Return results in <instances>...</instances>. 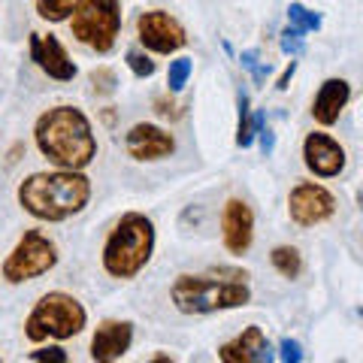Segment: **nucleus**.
I'll use <instances>...</instances> for the list:
<instances>
[{
	"label": "nucleus",
	"instance_id": "obj_13",
	"mask_svg": "<svg viewBox=\"0 0 363 363\" xmlns=\"http://www.w3.org/2000/svg\"><path fill=\"white\" fill-rule=\"evenodd\" d=\"M124 149H128L133 161H164V157L176 152V140H173V133L157 128V124L140 121L124 136Z\"/></svg>",
	"mask_w": 363,
	"mask_h": 363
},
{
	"label": "nucleus",
	"instance_id": "obj_2",
	"mask_svg": "<svg viewBox=\"0 0 363 363\" xmlns=\"http://www.w3.org/2000/svg\"><path fill=\"white\" fill-rule=\"evenodd\" d=\"M91 200V179L82 169L33 173L18 185V203L37 221H67Z\"/></svg>",
	"mask_w": 363,
	"mask_h": 363
},
{
	"label": "nucleus",
	"instance_id": "obj_21",
	"mask_svg": "<svg viewBox=\"0 0 363 363\" xmlns=\"http://www.w3.org/2000/svg\"><path fill=\"white\" fill-rule=\"evenodd\" d=\"M191 73H194V64H191V58H176V61H169L167 88H169V91H182V88L188 85Z\"/></svg>",
	"mask_w": 363,
	"mask_h": 363
},
{
	"label": "nucleus",
	"instance_id": "obj_25",
	"mask_svg": "<svg viewBox=\"0 0 363 363\" xmlns=\"http://www.w3.org/2000/svg\"><path fill=\"white\" fill-rule=\"evenodd\" d=\"M91 82H94V91L97 94H112L116 91V73L109 70V67H100V70H94L91 73Z\"/></svg>",
	"mask_w": 363,
	"mask_h": 363
},
{
	"label": "nucleus",
	"instance_id": "obj_22",
	"mask_svg": "<svg viewBox=\"0 0 363 363\" xmlns=\"http://www.w3.org/2000/svg\"><path fill=\"white\" fill-rule=\"evenodd\" d=\"M124 61H128L130 73H133L136 79H152V76H155V70H157V64H155V61H152L143 49H130L128 55H124Z\"/></svg>",
	"mask_w": 363,
	"mask_h": 363
},
{
	"label": "nucleus",
	"instance_id": "obj_8",
	"mask_svg": "<svg viewBox=\"0 0 363 363\" xmlns=\"http://www.w3.org/2000/svg\"><path fill=\"white\" fill-rule=\"evenodd\" d=\"M288 215L297 227L324 224L336 215V197L318 182H300L288 194Z\"/></svg>",
	"mask_w": 363,
	"mask_h": 363
},
{
	"label": "nucleus",
	"instance_id": "obj_24",
	"mask_svg": "<svg viewBox=\"0 0 363 363\" xmlns=\"http://www.w3.org/2000/svg\"><path fill=\"white\" fill-rule=\"evenodd\" d=\"M240 64H242V70L252 73V79H255L257 85H264V82H267L269 64H260V55H257V49H248V52H242V55H240Z\"/></svg>",
	"mask_w": 363,
	"mask_h": 363
},
{
	"label": "nucleus",
	"instance_id": "obj_5",
	"mask_svg": "<svg viewBox=\"0 0 363 363\" xmlns=\"http://www.w3.org/2000/svg\"><path fill=\"white\" fill-rule=\"evenodd\" d=\"M88 312L76 297L64 291H49L33 303V309L25 321V336L30 342H45V339H73L85 330Z\"/></svg>",
	"mask_w": 363,
	"mask_h": 363
},
{
	"label": "nucleus",
	"instance_id": "obj_7",
	"mask_svg": "<svg viewBox=\"0 0 363 363\" xmlns=\"http://www.w3.org/2000/svg\"><path fill=\"white\" fill-rule=\"evenodd\" d=\"M58 245L55 240H49L43 230H25L21 233V240L16 242V248L6 255L4 267V279L9 285H25L30 279H40L45 276L49 269L58 267Z\"/></svg>",
	"mask_w": 363,
	"mask_h": 363
},
{
	"label": "nucleus",
	"instance_id": "obj_9",
	"mask_svg": "<svg viewBox=\"0 0 363 363\" xmlns=\"http://www.w3.org/2000/svg\"><path fill=\"white\" fill-rule=\"evenodd\" d=\"M136 37H140L143 49L157 55H173L188 45V33L179 21L164 13V9H149L136 18Z\"/></svg>",
	"mask_w": 363,
	"mask_h": 363
},
{
	"label": "nucleus",
	"instance_id": "obj_11",
	"mask_svg": "<svg viewBox=\"0 0 363 363\" xmlns=\"http://www.w3.org/2000/svg\"><path fill=\"white\" fill-rule=\"evenodd\" d=\"M303 164L318 179H333L345 169V149L330 133L315 130L303 140Z\"/></svg>",
	"mask_w": 363,
	"mask_h": 363
},
{
	"label": "nucleus",
	"instance_id": "obj_3",
	"mask_svg": "<svg viewBox=\"0 0 363 363\" xmlns=\"http://www.w3.org/2000/svg\"><path fill=\"white\" fill-rule=\"evenodd\" d=\"M155 255V221L143 212H124L109 230L104 242V264L106 276L112 279H133L145 269Z\"/></svg>",
	"mask_w": 363,
	"mask_h": 363
},
{
	"label": "nucleus",
	"instance_id": "obj_18",
	"mask_svg": "<svg viewBox=\"0 0 363 363\" xmlns=\"http://www.w3.org/2000/svg\"><path fill=\"white\" fill-rule=\"evenodd\" d=\"M236 109H240V121H236V145L240 149H248L255 143V133H252V100H248L245 91L236 94Z\"/></svg>",
	"mask_w": 363,
	"mask_h": 363
},
{
	"label": "nucleus",
	"instance_id": "obj_19",
	"mask_svg": "<svg viewBox=\"0 0 363 363\" xmlns=\"http://www.w3.org/2000/svg\"><path fill=\"white\" fill-rule=\"evenodd\" d=\"M79 4H82V0H37L33 6H37V16L40 18L55 21V25H58V21H67V18L76 13Z\"/></svg>",
	"mask_w": 363,
	"mask_h": 363
},
{
	"label": "nucleus",
	"instance_id": "obj_6",
	"mask_svg": "<svg viewBox=\"0 0 363 363\" xmlns=\"http://www.w3.org/2000/svg\"><path fill=\"white\" fill-rule=\"evenodd\" d=\"M67 21H70L76 43L106 55L116 49L121 33V0H82Z\"/></svg>",
	"mask_w": 363,
	"mask_h": 363
},
{
	"label": "nucleus",
	"instance_id": "obj_27",
	"mask_svg": "<svg viewBox=\"0 0 363 363\" xmlns=\"http://www.w3.org/2000/svg\"><path fill=\"white\" fill-rule=\"evenodd\" d=\"M28 357L37 360V363H67V360H70L64 348H40V351H30Z\"/></svg>",
	"mask_w": 363,
	"mask_h": 363
},
{
	"label": "nucleus",
	"instance_id": "obj_1",
	"mask_svg": "<svg viewBox=\"0 0 363 363\" xmlns=\"http://www.w3.org/2000/svg\"><path fill=\"white\" fill-rule=\"evenodd\" d=\"M33 140L43 157L58 169H85L97 155V136L82 109L55 106L33 124Z\"/></svg>",
	"mask_w": 363,
	"mask_h": 363
},
{
	"label": "nucleus",
	"instance_id": "obj_15",
	"mask_svg": "<svg viewBox=\"0 0 363 363\" xmlns=\"http://www.w3.org/2000/svg\"><path fill=\"white\" fill-rule=\"evenodd\" d=\"M218 360H224V363H269L272 345L257 324H248L240 336L218 348Z\"/></svg>",
	"mask_w": 363,
	"mask_h": 363
},
{
	"label": "nucleus",
	"instance_id": "obj_16",
	"mask_svg": "<svg viewBox=\"0 0 363 363\" xmlns=\"http://www.w3.org/2000/svg\"><path fill=\"white\" fill-rule=\"evenodd\" d=\"M348 100H351V85L345 79H336V76L327 79L312 100V118L318 124H324V128H330V124L339 121L342 109L348 106Z\"/></svg>",
	"mask_w": 363,
	"mask_h": 363
},
{
	"label": "nucleus",
	"instance_id": "obj_12",
	"mask_svg": "<svg viewBox=\"0 0 363 363\" xmlns=\"http://www.w3.org/2000/svg\"><path fill=\"white\" fill-rule=\"evenodd\" d=\"M221 236L230 255H245L255 242V212L245 200L230 197L221 209Z\"/></svg>",
	"mask_w": 363,
	"mask_h": 363
},
{
	"label": "nucleus",
	"instance_id": "obj_26",
	"mask_svg": "<svg viewBox=\"0 0 363 363\" xmlns=\"http://www.w3.org/2000/svg\"><path fill=\"white\" fill-rule=\"evenodd\" d=\"M279 360L300 363L303 360V345L297 342V339H281V342H279Z\"/></svg>",
	"mask_w": 363,
	"mask_h": 363
},
{
	"label": "nucleus",
	"instance_id": "obj_28",
	"mask_svg": "<svg viewBox=\"0 0 363 363\" xmlns=\"http://www.w3.org/2000/svg\"><path fill=\"white\" fill-rule=\"evenodd\" d=\"M257 136H260V152H264V155L269 157L272 152H276V133H272L269 128H260V130H257Z\"/></svg>",
	"mask_w": 363,
	"mask_h": 363
},
{
	"label": "nucleus",
	"instance_id": "obj_17",
	"mask_svg": "<svg viewBox=\"0 0 363 363\" xmlns=\"http://www.w3.org/2000/svg\"><path fill=\"white\" fill-rule=\"evenodd\" d=\"M269 264L276 267L279 276H285V279H300V272H303V255H300L294 245H276V248L269 252Z\"/></svg>",
	"mask_w": 363,
	"mask_h": 363
},
{
	"label": "nucleus",
	"instance_id": "obj_4",
	"mask_svg": "<svg viewBox=\"0 0 363 363\" xmlns=\"http://www.w3.org/2000/svg\"><path fill=\"white\" fill-rule=\"evenodd\" d=\"M169 300L182 315H212L227 309H242L252 303V291H248L245 279H218V272L209 276H194L185 272L173 281L169 288Z\"/></svg>",
	"mask_w": 363,
	"mask_h": 363
},
{
	"label": "nucleus",
	"instance_id": "obj_20",
	"mask_svg": "<svg viewBox=\"0 0 363 363\" xmlns=\"http://www.w3.org/2000/svg\"><path fill=\"white\" fill-rule=\"evenodd\" d=\"M288 25L303 30V33H312V30H321V16L312 13V9H306L303 4H291L288 6Z\"/></svg>",
	"mask_w": 363,
	"mask_h": 363
},
{
	"label": "nucleus",
	"instance_id": "obj_14",
	"mask_svg": "<svg viewBox=\"0 0 363 363\" xmlns=\"http://www.w3.org/2000/svg\"><path fill=\"white\" fill-rule=\"evenodd\" d=\"M133 345V324L130 321H100L94 336H91V360L100 363H112L121 360Z\"/></svg>",
	"mask_w": 363,
	"mask_h": 363
},
{
	"label": "nucleus",
	"instance_id": "obj_10",
	"mask_svg": "<svg viewBox=\"0 0 363 363\" xmlns=\"http://www.w3.org/2000/svg\"><path fill=\"white\" fill-rule=\"evenodd\" d=\"M28 52L30 61L40 67V70L49 79H58V82H73L76 79V64L70 61V55L61 45V40L55 33H30L28 40Z\"/></svg>",
	"mask_w": 363,
	"mask_h": 363
},
{
	"label": "nucleus",
	"instance_id": "obj_29",
	"mask_svg": "<svg viewBox=\"0 0 363 363\" xmlns=\"http://www.w3.org/2000/svg\"><path fill=\"white\" fill-rule=\"evenodd\" d=\"M294 73H297V61L291 58V64L285 67V73H281L279 79H276V88L279 91H288V85H291V79H294Z\"/></svg>",
	"mask_w": 363,
	"mask_h": 363
},
{
	"label": "nucleus",
	"instance_id": "obj_23",
	"mask_svg": "<svg viewBox=\"0 0 363 363\" xmlns=\"http://www.w3.org/2000/svg\"><path fill=\"white\" fill-rule=\"evenodd\" d=\"M279 45H281V52L285 55H291V58H297V55H303L306 52V40H303V30H297V28H285L279 33Z\"/></svg>",
	"mask_w": 363,
	"mask_h": 363
}]
</instances>
